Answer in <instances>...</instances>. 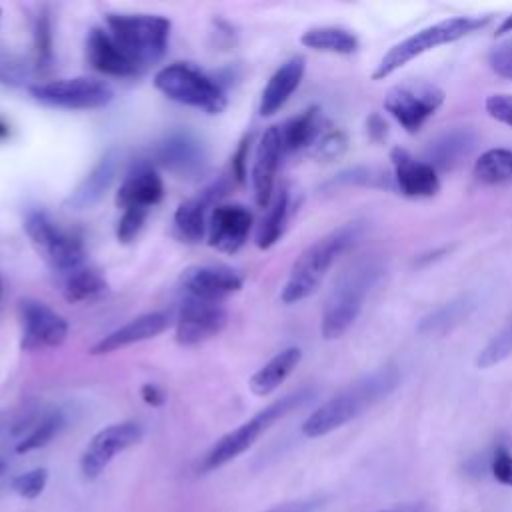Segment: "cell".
<instances>
[{"label": "cell", "mask_w": 512, "mask_h": 512, "mask_svg": "<svg viewBox=\"0 0 512 512\" xmlns=\"http://www.w3.org/2000/svg\"><path fill=\"white\" fill-rule=\"evenodd\" d=\"M400 382V372L396 366H382L374 372L354 380L336 396L320 404L302 424V434L308 438L324 436L350 420L358 418L362 412L384 400Z\"/></svg>", "instance_id": "cell-1"}, {"label": "cell", "mask_w": 512, "mask_h": 512, "mask_svg": "<svg viewBox=\"0 0 512 512\" xmlns=\"http://www.w3.org/2000/svg\"><path fill=\"white\" fill-rule=\"evenodd\" d=\"M360 232V222H348L312 242L292 264L290 274L282 286L280 300L284 304H296L312 296L322 284L330 266L358 240Z\"/></svg>", "instance_id": "cell-2"}, {"label": "cell", "mask_w": 512, "mask_h": 512, "mask_svg": "<svg viewBox=\"0 0 512 512\" xmlns=\"http://www.w3.org/2000/svg\"><path fill=\"white\" fill-rule=\"evenodd\" d=\"M382 274V264L362 258L352 264L330 290L320 318V332L326 340L340 338L358 318L364 300Z\"/></svg>", "instance_id": "cell-3"}, {"label": "cell", "mask_w": 512, "mask_h": 512, "mask_svg": "<svg viewBox=\"0 0 512 512\" xmlns=\"http://www.w3.org/2000/svg\"><path fill=\"white\" fill-rule=\"evenodd\" d=\"M490 22V16H452L440 22H434L416 34L400 40L394 44L376 64L372 78L374 80H384L392 76L396 70H400L404 64L410 60L438 48L444 44H452L480 28H484Z\"/></svg>", "instance_id": "cell-4"}, {"label": "cell", "mask_w": 512, "mask_h": 512, "mask_svg": "<svg viewBox=\"0 0 512 512\" xmlns=\"http://www.w3.org/2000/svg\"><path fill=\"white\" fill-rule=\"evenodd\" d=\"M312 398V390L310 388H302L296 390L272 404H268L264 410H260L258 414H254L250 420H246L244 424H240L238 428H234L232 432L224 434L204 456L200 470L202 472H212L228 462H232L234 458H238L240 454H244L262 432H266L272 424H276L280 418H284L288 412L300 408L302 404H306Z\"/></svg>", "instance_id": "cell-5"}, {"label": "cell", "mask_w": 512, "mask_h": 512, "mask_svg": "<svg viewBox=\"0 0 512 512\" xmlns=\"http://www.w3.org/2000/svg\"><path fill=\"white\" fill-rule=\"evenodd\" d=\"M154 86L166 98L184 106L204 110L208 114H220L228 106V98L222 86L214 78L186 62H174L160 68L154 74Z\"/></svg>", "instance_id": "cell-6"}, {"label": "cell", "mask_w": 512, "mask_h": 512, "mask_svg": "<svg viewBox=\"0 0 512 512\" xmlns=\"http://www.w3.org/2000/svg\"><path fill=\"white\" fill-rule=\"evenodd\" d=\"M106 24L110 34L142 70L158 62L168 48L170 20L164 16L112 12L106 16Z\"/></svg>", "instance_id": "cell-7"}, {"label": "cell", "mask_w": 512, "mask_h": 512, "mask_svg": "<svg viewBox=\"0 0 512 512\" xmlns=\"http://www.w3.org/2000/svg\"><path fill=\"white\" fill-rule=\"evenodd\" d=\"M24 230L38 256L56 274H66L86 264V250L80 238L60 228L46 212H28L24 218Z\"/></svg>", "instance_id": "cell-8"}, {"label": "cell", "mask_w": 512, "mask_h": 512, "mask_svg": "<svg viewBox=\"0 0 512 512\" xmlns=\"http://www.w3.org/2000/svg\"><path fill=\"white\" fill-rule=\"evenodd\" d=\"M444 102V90L428 80H406L384 96V110L408 132L416 134Z\"/></svg>", "instance_id": "cell-9"}, {"label": "cell", "mask_w": 512, "mask_h": 512, "mask_svg": "<svg viewBox=\"0 0 512 512\" xmlns=\"http://www.w3.org/2000/svg\"><path fill=\"white\" fill-rule=\"evenodd\" d=\"M28 92L36 102L64 110H96L108 106L114 100L112 86L90 76L30 84Z\"/></svg>", "instance_id": "cell-10"}, {"label": "cell", "mask_w": 512, "mask_h": 512, "mask_svg": "<svg viewBox=\"0 0 512 512\" xmlns=\"http://www.w3.org/2000/svg\"><path fill=\"white\" fill-rule=\"evenodd\" d=\"M142 426L138 422H116L98 430L80 456V472L86 480L98 478L104 468L124 450L140 442Z\"/></svg>", "instance_id": "cell-11"}, {"label": "cell", "mask_w": 512, "mask_h": 512, "mask_svg": "<svg viewBox=\"0 0 512 512\" xmlns=\"http://www.w3.org/2000/svg\"><path fill=\"white\" fill-rule=\"evenodd\" d=\"M20 348L26 352L56 348L68 336V322L62 314L50 308L46 302L26 298L20 302Z\"/></svg>", "instance_id": "cell-12"}, {"label": "cell", "mask_w": 512, "mask_h": 512, "mask_svg": "<svg viewBox=\"0 0 512 512\" xmlns=\"http://www.w3.org/2000/svg\"><path fill=\"white\" fill-rule=\"evenodd\" d=\"M244 278L230 266L196 264L180 274V288L192 300L220 304L230 294H236Z\"/></svg>", "instance_id": "cell-13"}, {"label": "cell", "mask_w": 512, "mask_h": 512, "mask_svg": "<svg viewBox=\"0 0 512 512\" xmlns=\"http://www.w3.org/2000/svg\"><path fill=\"white\" fill-rule=\"evenodd\" d=\"M226 322L228 314L220 304L186 298L176 320L174 338L180 346H196L218 336Z\"/></svg>", "instance_id": "cell-14"}, {"label": "cell", "mask_w": 512, "mask_h": 512, "mask_svg": "<svg viewBox=\"0 0 512 512\" xmlns=\"http://www.w3.org/2000/svg\"><path fill=\"white\" fill-rule=\"evenodd\" d=\"M252 214L242 204H218L208 218V244L224 254H236L248 240Z\"/></svg>", "instance_id": "cell-15"}, {"label": "cell", "mask_w": 512, "mask_h": 512, "mask_svg": "<svg viewBox=\"0 0 512 512\" xmlns=\"http://www.w3.org/2000/svg\"><path fill=\"white\" fill-rule=\"evenodd\" d=\"M390 162L394 170V186L406 198H432L440 192L438 172L424 160L414 158L406 148H392Z\"/></svg>", "instance_id": "cell-16"}, {"label": "cell", "mask_w": 512, "mask_h": 512, "mask_svg": "<svg viewBox=\"0 0 512 512\" xmlns=\"http://www.w3.org/2000/svg\"><path fill=\"white\" fill-rule=\"evenodd\" d=\"M88 64L106 76L128 78L142 72L138 62L120 46V42L104 28H92L86 40Z\"/></svg>", "instance_id": "cell-17"}, {"label": "cell", "mask_w": 512, "mask_h": 512, "mask_svg": "<svg viewBox=\"0 0 512 512\" xmlns=\"http://www.w3.org/2000/svg\"><path fill=\"white\" fill-rule=\"evenodd\" d=\"M284 156L280 130L278 126H270L260 136L254 166H252V188H254V200L260 208H268L274 196V182L276 172L280 166V160Z\"/></svg>", "instance_id": "cell-18"}, {"label": "cell", "mask_w": 512, "mask_h": 512, "mask_svg": "<svg viewBox=\"0 0 512 512\" xmlns=\"http://www.w3.org/2000/svg\"><path fill=\"white\" fill-rule=\"evenodd\" d=\"M154 160L180 176H194L206 166L204 146L188 132H172L154 148Z\"/></svg>", "instance_id": "cell-19"}, {"label": "cell", "mask_w": 512, "mask_h": 512, "mask_svg": "<svg viewBox=\"0 0 512 512\" xmlns=\"http://www.w3.org/2000/svg\"><path fill=\"white\" fill-rule=\"evenodd\" d=\"M164 196V182L160 174L150 164H136L124 176L118 192H116V206L122 210L128 208H144L150 210L156 206Z\"/></svg>", "instance_id": "cell-20"}, {"label": "cell", "mask_w": 512, "mask_h": 512, "mask_svg": "<svg viewBox=\"0 0 512 512\" xmlns=\"http://www.w3.org/2000/svg\"><path fill=\"white\" fill-rule=\"evenodd\" d=\"M168 314L164 312H146L140 314L136 318H132L130 322L122 324L120 328L112 330L110 334H106L104 338H100L92 348L90 354L100 356V354H110L116 350H122L126 346L156 338L158 334H162L168 328Z\"/></svg>", "instance_id": "cell-21"}, {"label": "cell", "mask_w": 512, "mask_h": 512, "mask_svg": "<svg viewBox=\"0 0 512 512\" xmlns=\"http://www.w3.org/2000/svg\"><path fill=\"white\" fill-rule=\"evenodd\" d=\"M224 194L222 184H212L194 198L178 204L174 212V232L182 242L198 244L208 232V208Z\"/></svg>", "instance_id": "cell-22"}, {"label": "cell", "mask_w": 512, "mask_h": 512, "mask_svg": "<svg viewBox=\"0 0 512 512\" xmlns=\"http://www.w3.org/2000/svg\"><path fill=\"white\" fill-rule=\"evenodd\" d=\"M118 164L120 154L114 148L106 150L90 168V172L80 180V184L70 192V196L66 198V206L70 210H86L100 202V198L108 192L116 178Z\"/></svg>", "instance_id": "cell-23"}, {"label": "cell", "mask_w": 512, "mask_h": 512, "mask_svg": "<svg viewBox=\"0 0 512 512\" xmlns=\"http://www.w3.org/2000/svg\"><path fill=\"white\" fill-rule=\"evenodd\" d=\"M304 70L306 60L302 56H292L270 76L260 96L258 110L262 116H274L288 102V98L300 86Z\"/></svg>", "instance_id": "cell-24"}, {"label": "cell", "mask_w": 512, "mask_h": 512, "mask_svg": "<svg viewBox=\"0 0 512 512\" xmlns=\"http://www.w3.org/2000/svg\"><path fill=\"white\" fill-rule=\"evenodd\" d=\"M476 144V134L470 128H452L434 138L424 150V162H428L436 172L452 170L458 166Z\"/></svg>", "instance_id": "cell-25"}, {"label": "cell", "mask_w": 512, "mask_h": 512, "mask_svg": "<svg viewBox=\"0 0 512 512\" xmlns=\"http://www.w3.org/2000/svg\"><path fill=\"white\" fill-rule=\"evenodd\" d=\"M278 130H280L282 150L284 154H288V152L312 148L320 140V136L328 130V122L318 106H310L300 114L288 118L282 126H278Z\"/></svg>", "instance_id": "cell-26"}, {"label": "cell", "mask_w": 512, "mask_h": 512, "mask_svg": "<svg viewBox=\"0 0 512 512\" xmlns=\"http://www.w3.org/2000/svg\"><path fill=\"white\" fill-rule=\"evenodd\" d=\"M64 426V416L60 412H44V414H30L20 418L12 426V436H18L16 452L26 454L46 446Z\"/></svg>", "instance_id": "cell-27"}, {"label": "cell", "mask_w": 512, "mask_h": 512, "mask_svg": "<svg viewBox=\"0 0 512 512\" xmlns=\"http://www.w3.org/2000/svg\"><path fill=\"white\" fill-rule=\"evenodd\" d=\"M302 360V350L296 346L284 348L282 352H278L276 356H272L262 368H258L250 380H248V388L254 396H268L272 394L292 372L294 368L300 364Z\"/></svg>", "instance_id": "cell-28"}, {"label": "cell", "mask_w": 512, "mask_h": 512, "mask_svg": "<svg viewBox=\"0 0 512 512\" xmlns=\"http://www.w3.org/2000/svg\"><path fill=\"white\" fill-rule=\"evenodd\" d=\"M302 46L316 50V52H330L340 56H350L358 52L360 42L354 32L340 28V26H314L308 28L300 36Z\"/></svg>", "instance_id": "cell-29"}, {"label": "cell", "mask_w": 512, "mask_h": 512, "mask_svg": "<svg viewBox=\"0 0 512 512\" xmlns=\"http://www.w3.org/2000/svg\"><path fill=\"white\" fill-rule=\"evenodd\" d=\"M108 284L102 278V274L90 266H80L74 268L66 274H60V292L62 296L76 304V302H86L102 296L106 292Z\"/></svg>", "instance_id": "cell-30"}, {"label": "cell", "mask_w": 512, "mask_h": 512, "mask_svg": "<svg viewBox=\"0 0 512 512\" xmlns=\"http://www.w3.org/2000/svg\"><path fill=\"white\" fill-rule=\"evenodd\" d=\"M288 210H290V192L282 188L274 196V200L268 204L266 216L262 218L260 228L256 232V246L260 250H268L280 240L288 222Z\"/></svg>", "instance_id": "cell-31"}, {"label": "cell", "mask_w": 512, "mask_h": 512, "mask_svg": "<svg viewBox=\"0 0 512 512\" xmlns=\"http://www.w3.org/2000/svg\"><path fill=\"white\" fill-rule=\"evenodd\" d=\"M472 174L478 182L494 186L512 180V150L510 148H490L478 156Z\"/></svg>", "instance_id": "cell-32"}, {"label": "cell", "mask_w": 512, "mask_h": 512, "mask_svg": "<svg viewBox=\"0 0 512 512\" xmlns=\"http://www.w3.org/2000/svg\"><path fill=\"white\" fill-rule=\"evenodd\" d=\"M472 308V302L468 298H458L452 302H446L442 306H438L434 312L426 314L420 324H418V332L422 334H434V332H444L448 328H452L454 324L462 322L468 312Z\"/></svg>", "instance_id": "cell-33"}, {"label": "cell", "mask_w": 512, "mask_h": 512, "mask_svg": "<svg viewBox=\"0 0 512 512\" xmlns=\"http://www.w3.org/2000/svg\"><path fill=\"white\" fill-rule=\"evenodd\" d=\"M34 54H36V68L48 70L54 60L52 52V22L46 10H42L34 24Z\"/></svg>", "instance_id": "cell-34"}, {"label": "cell", "mask_w": 512, "mask_h": 512, "mask_svg": "<svg viewBox=\"0 0 512 512\" xmlns=\"http://www.w3.org/2000/svg\"><path fill=\"white\" fill-rule=\"evenodd\" d=\"M512 354V322L502 328L478 354L476 358V366L478 368H490L500 364L502 360H506Z\"/></svg>", "instance_id": "cell-35"}, {"label": "cell", "mask_w": 512, "mask_h": 512, "mask_svg": "<svg viewBox=\"0 0 512 512\" xmlns=\"http://www.w3.org/2000/svg\"><path fill=\"white\" fill-rule=\"evenodd\" d=\"M46 482H48V470L46 468H32L24 474H18L12 480V490L20 498L32 500V498H38L44 492Z\"/></svg>", "instance_id": "cell-36"}, {"label": "cell", "mask_w": 512, "mask_h": 512, "mask_svg": "<svg viewBox=\"0 0 512 512\" xmlns=\"http://www.w3.org/2000/svg\"><path fill=\"white\" fill-rule=\"evenodd\" d=\"M348 146V140H346V134L338 128H328L320 140L312 146V154L320 160H334L338 156L344 154Z\"/></svg>", "instance_id": "cell-37"}, {"label": "cell", "mask_w": 512, "mask_h": 512, "mask_svg": "<svg viewBox=\"0 0 512 512\" xmlns=\"http://www.w3.org/2000/svg\"><path fill=\"white\" fill-rule=\"evenodd\" d=\"M148 210L144 208H128L122 212L120 220H118V228H116V238L122 244H130L132 240H136V236L140 234L144 222H146Z\"/></svg>", "instance_id": "cell-38"}, {"label": "cell", "mask_w": 512, "mask_h": 512, "mask_svg": "<svg viewBox=\"0 0 512 512\" xmlns=\"http://www.w3.org/2000/svg\"><path fill=\"white\" fill-rule=\"evenodd\" d=\"M488 66L502 78L512 80V38L496 44L488 54Z\"/></svg>", "instance_id": "cell-39"}, {"label": "cell", "mask_w": 512, "mask_h": 512, "mask_svg": "<svg viewBox=\"0 0 512 512\" xmlns=\"http://www.w3.org/2000/svg\"><path fill=\"white\" fill-rule=\"evenodd\" d=\"M490 472L500 484L512 486V452L504 444L494 448L490 458Z\"/></svg>", "instance_id": "cell-40"}, {"label": "cell", "mask_w": 512, "mask_h": 512, "mask_svg": "<svg viewBox=\"0 0 512 512\" xmlns=\"http://www.w3.org/2000/svg\"><path fill=\"white\" fill-rule=\"evenodd\" d=\"M30 78V68L16 56H0V82L24 84Z\"/></svg>", "instance_id": "cell-41"}, {"label": "cell", "mask_w": 512, "mask_h": 512, "mask_svg": "<svg viewBox=\"0 0 512 512\" xmlns=\"http://www.w3.org/2000/svg\"><path fill=\"white\" fill-rule=\"evenodd\" d=\"M484 108L490 118L512 128V94H490Z\"/></svg>", "instance_id": "cell-42"}, {"label": "cell", "mask_w": 512, "mask_h": 512, "mask_svg": "<svg viewBox=\"0 0 512 512\" xmlns=\"http://www.w3.org/2000/svg\"><path fill=\"white\" fill-rule=\"evenodd\" d=\"M250 140H252V134H246V136L240 140V144H238V148H236V152H234V156H232V172H234L236 182H240V184H242L244 178H246V160H248Z\"/></svg>", "instance_id": "cell-43"}, {"label": "cell", "mask_w": 512, "mask_h": 512, "mask_svg": "<svg viewBox=\"0 0 512 512\" xmlns=\"http://www.w3.org/2000/svg\"><path fill=\"white\" fill-rule=\"evenodd\" d=\"M366 134L372 142H382L386 140L388 136V124L386 120L378 114V112H372L368 118H366Z\"/></svg>", "instance_id": "cell-44"}, {"label": "cell", "mask_w": 512, "mask_h": 512, "mask_svg": "<svg viewBox=\"0 0 512 512\" xmlns=\"http://www.w3.org/2000/svg\"><path fill=\"white\" fill-rule=\"evenodd\" d=\"M142 400L148 404V406H162L166 396H164V390L158 386V384H144L142 390Z\"/></svg>", "instance_id": "cell-45"}, {"label": "cell", "mask_w": 512, "mask_h": 512, "mask_svg": "<svg viewBox=\"0 0 512 512\" xmlns=\"http://www.w3.org/2000/svg\"><path fill=\"white\" fill-rule=\"evenodd\" d=\"M314 508H316L314 502H290V504L266 510V512H312Z\"/></svg>", "instance_id": "cell-46"}, {"label": "cell", "mask_w": 512, "mask_h": 512, "mask_svg": "<svg viewBox=\"0 0 512 512\" xmlns=\"http://www.w3.org/2000/svg\"><path fill=\"white\" fill-rule=\"evenodd\" d=\"M512 32V14H508L502 22H500V26L496 28V36H504V34H510Z\"/></svg>", "instance_id": "cell-47"}, {"label": "cell", "mask_w": 512, "mask_h": 512, "mask_svg": "<svg viewBox=\"0 0 512 512\" xmlns=\"http://www.w3.org/2000/svg\"><path fill=\"white\" fill-rule=\"evenodd\" d=\"M8 134H10V130H8L6 122H2V120H0V140H2V138H6Z\"/></svg>", "instance_id": "cell-48"}, {"label": "cell", "mask_w": 512, "mask_h": 512, "mask_svg": "<svg viewBox=\"0 0 512 512\" xmlns=\"http://www.w3.org/2000/svg\"><path fill=\"white\" fill-rule=\"evenodd\" d=\"M6 470V460L0 456V474Z\"/></svg>", "instance_id": "cell-49"}, {"label": "cell", "mask_w": 512, "mask_h": 512, "mask_svg": "<svg viewBox=\"0 0 512 512\" xmlns=\"http://www.w3.org/2000/svg\"><path fill=\"white\" fill-rule=\"evenodd\" d=\"M386 512H398V510H386Z\"/></svg>", "instance_id": "cell-50"}]
</instances>
